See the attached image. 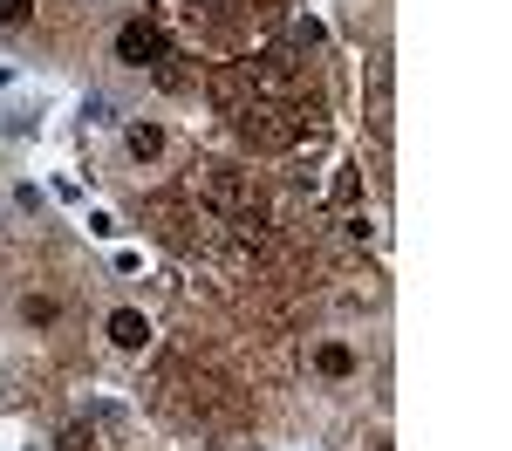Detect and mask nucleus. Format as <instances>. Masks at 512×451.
<instances>
[{"label": "nucleus", "instance_id": "nucleus-1", "mask_svg": "<svg viewBox=\"0 0 512 451\" xmlns=\"http://www.w3.org/2000/svg\"><path fill=\"white\" fill-rule=\"evenodd\" d=\"M117 62L123 69H164L171 62V41L158 21H123L117 28Z\"/></svg>", "mask_w": 512, "mask_h": 451}, {"label": "nucleus", "instance_id": "nucleus-2", "mask_svg": "<svg viewBox=\"0 0 512 451\" xmlns=\"http://www.w3.org/2000/svg\"><path fill=\"white\" fill-rule=\"evenodd\" d=\"M110 342H117V349H130V356H137V349H144V342H151V322H144V315H137V308H117V315H110Z\"/></svg>", "mask_w": 512, "mask_h": 451}, {"label": "nucleus", "instance_id": "nucleus-3", "mask_svg": "<svg viewBox=\"0 0 512 451\" xmlns=\"http://www.w3.org/2000/svg\"><path fill=\"white\" fill-rule=\"evenodd\" d=\"M123 151H130L137 164H151L164 151V130H158V123H130V130H123Z\"/></svg>", "mask_w": 512, "mask_h": 451}, {"label": "nucleus", "instance_id": "nucleus-4", "mask_svg": "<svg viewBox=\"0 0 512 451\" xmlns=\"http://www.w3.org/2000/svg\"><path fill=\"white\" fill-rule=\"evenodd\" d=\"M315 369L342 383V376H355V349H349V342H321V349H315Z\"/></svg>", "mask_w": 512, "mask_h": 451}, {"label": "nucleus", "instance_id": "nucleus-5", "mask_svg": "<svg viewBox=\"0 0 512 451\" xmlns=\"http://www.w3.org/2000/svg\"><path fill=\"white\" fill-rule=\"evenodd\" d=\"M21 322H28V328H55V322H62V301H48V294H28V301H21Z\"/></svg>", "mask_w": 512, "mask_h": 451}, {"label": "nucleus", "instance_id": "nucleus-6", "mask_svg": "<svg viewBox=\"0 0 512 451\" xmlns=\"http://www.w3.org/2000/svg\"><path fill=\"white\" fill-rule=\"evenodd\" d=\"M369 89H376V130H390V62L369 69Z\"/></svg>", "mask_w": 512, "mask_h": 451}, {"label": "nucleus", "instance_id": "nucleus-7", "mask_svg": "<svg viewBox=\"0 0 512 451\" xmlns=\"http://www.w3.org/2000/svg\"><path fill=\"white\" fill-rule=\"evenodd\" d=\"M35 21V0H0V28H28Z\"/></svg>", "mask_w": 512, "mask_h": 451}, {"label": "nucleus", "instance_id": "nucleus-8", "mask_svg": "<svg viewBox=\"0 0 512 451\" xmlns=\"http://www.w3.org/2000/svg\"><path fill=\"white\" fill-rule=\"evenodd\" d=\"M82 117H89V123H117V103H110V96H89Z\"/></svg>", "mask_w": 512, "mask_h": 451}]
</instances>
